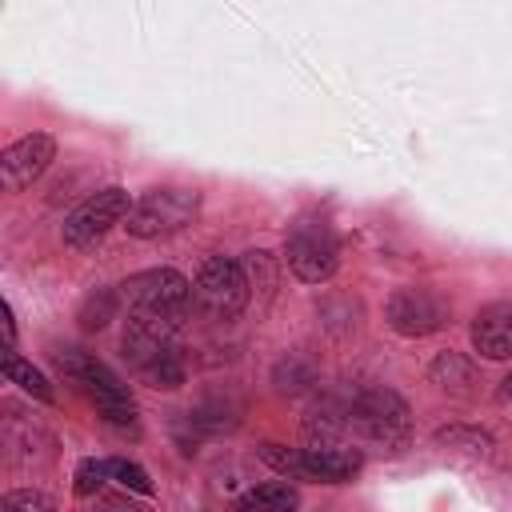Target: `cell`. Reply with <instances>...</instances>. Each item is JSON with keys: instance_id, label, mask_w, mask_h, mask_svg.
Listing matches in <instances>:
<instances>
[{"instance_id": "19", "label": "cell", "mask_w": 512, "mask_h": 512, "mask_svg": "<svg viewBox=\"0 0 512 512\" xmlns=\"http://www.w3.org/2000/svg\"><path fill=\"white\" fill-rule=\"evenodd\" d=\"M104 480H108V460L88 456V460L76 464V496H96Z\"/></svg>"}, {"instance_id": "7", "label": "cell", "mask_w": 512, "mask_h": 512, "mask_svg": "<svg viewBox=\"0 0 512 512\" xmlns=\"http://www.w3.org/2000/svg\"><path fill=\"white\" fill-rule=\"evenodd\" d=\"M200 212V192L192 188H152L140 200H132V212L124 220L128 236L136 240H160L172 232H184Z\"/></svg>"}, {"instance_id": "14", "label": "cell", "mask_w": 512, "mask_h": 512, "mask_svg": "<svg viewBox=\"0 0 512 512\" xmlns=\"http://www.w3.org/2000/svg\"><path fill=\"white\" fill-rule=\"evenodd\" d=\"M428 380H432L440 392L468 396V392H472L468 384H476V372H472V364H468L464 356H456V352H440V356L432 360V368H428Z\"/></svg>"}, {"instance_id": "21", "label": "cell", "mask_w": 512, "mask_h": 512, "mask_svg": "<svg viewBox=\"0 0 512 512\" xmlns=\"http://www.w3.org/2000/svg\"><path fill=\"white\" fill-rule=\"evenodd\" d=\"M92 512H140V508L128 504V500H120V496H96Z\"/></svg>"}, {"instance_id": "2", "label": "cell", "mask_w": 512, "mask_h": 512, "mask_svg": "<svg viewBox=\"0 0 512 512\" xmlns=\"http://www.w3.org/2000/svg\"><path fill=\"white\" fill-rule=\"evenodd\" d=\"M52 364L60 368V376H64L68 384H76V388L88 396V404H92L108 424H116V428H132V424H136V400H132L128 384H124L104 360H96V356H88V352H80V348H56V352H52Z\"/></svg>"}, {"instance_id": "15", "label": "cell", "mask_w": 512, "mask_h": 512, "mask_svg": "<svg viewBox=\"0 0 512 512\" xmlns=\"http://www.w3.org/2000/svg\"><path fill=\"white\" fill-rule=\"evenodd\" d=\"M4 376H8V384H20V388H24L28 396H36L40 404H52V400H56L48 376H44L40 368H32L28 360H20L16 352H4Z\"/></svg>"}, {"instance_id": "12", "label": "cell", "mask_w": 512, "mask_h": 512, "mask_svg": "<svg viewBox=\"0 0 512 512\" xmlns=\"http://www.w3.org/2000/svg\"><path fill=\"white\" fill-rule=\"evenodd\" d=\"M472 352L484 360H512V300H496L472 316Z\"/></svg>"}, {"instance_id": "10", "label": "cell", "mask_w": 512, "mask_h": 512, "mask_svg": "<svg viewBox=\"0 0 512 512\" xmlns=\"http://www.w3.org/2000/svg\"><path fill=\"white\" fill-rule=\"evenodd\" d=\"M56 160V140L48 132H28L16 144H8L0 152V180L8 192L28 188L36 176H44V168Z\"/></svg>"}, {"instance_id": "22", "label": "cell", "mask_w": 512, "mask_h": 512, "mask_svg": "<svg viewBox=\"0 0 512 512\" xmlns=\"http://www.w3.org/2000/svg\"><path fill=\"white\" fill-rule=\"evenodd\" d=\"M504 396L512 400V372H508V380H504Z\"/></svg>"}, {"instance_id": "9", "label": "cell", "mask_w": 512, "mask_h": 512, "mask_svg": "<svg viewBox=\"0 0 512 512\" xmlns=\"http://www.w3.org/2000/svg\"><path fill=\"white\" fill-rule=\"evenodd\" d=\"M384 320L392 332L420 340V336H432L448 324V304L428 288H396L384 304Z\"/></svg>"}, {"instance_id": "18", "label": "cell", "mask_w": 512, "mask_h": 512, "mask_svg": "<svg viewBox=\"0 0 512 512\" xmlns=\"http://www.w3.org/2000/svg\"><path fill=\"white\" fill-rule=\"evenodd\" d=\"M0 512H56V504L36 488H16L0 500Z\"/></svg>"}, {"instance_id": "1", "label": "cell", "mask_w": 512, "mask_h": 512, "mask_svg": "<svg viewBox=\"0 0 512 512\" xmlns=\"http://www.w3.org/2000/svg\"><path fill=\"white\" fill-rule=\"evenodd\" d=\"M176 328L180 324H168V320L128 316V328L120 336V352H124L128 368L136 372V380H144L148 388L172 392L184 384V360H180Z\"/></svg>"}, {"instance_id": "16", "label": "cell", "mask_w": 512, "mask_h": 512, "mask_svg": "<svg viewBox=\"0 0 512 512\" xmlns=\"http://www.w3.org/2000/svg\"><path fill=\"white\" fill-rule=\"evenodd\" d=\"M260 460L272 464V468H276L280 476H288V480H304V452H300V448H284V444L264 440V444H260Z\"/></svg>"}, {"instance_id": "17", "label": "cell", "mask_w": 512, "mask_h": 512, "mask_svg": "<svg viewBox=\"0 0 512 512\" xmlns=\"http://www.w3.org/2000/svg\"><path fill=\"white\" fill-rule=\"evenodd\" d=\"M108 476H112V480H120L128 492L152 496V480H148V472H144L140 464H132V460H108Z\"/></svg>"}, {"instance_id": "20", "label": "cell", "mask_w": 512, "mask_h": 512, "mask_svg": "<svg viewBox=\"0 0 512 512\" xmlns=\"http://www.w3.org/2000/svg\"><path fill=\"white\" fill-rule=\"evenodd\" d=\"M440 444H460L464 440V452H476V456H492V440L488 436H480V432H464V428H448V432H440L436 436Z\"/></svg>"}, {"instance_id": "3", "label": "cell", "mask_w": 512, "mask_h": 512, "mask_svg": "<svg viewBox=\"0 0 512 512\" xmlns=\"http://www.w3.org/2000/svg\"><path fill=\"white\" fill-rule=\"evenodd\" d=\"M344 424H348V436L356 444H376V448H404L408 444V404L392 392V388H368V392H356L348 404H344Z\"/></svg>"}, {"instance_id": "8", "label": "cell", "mask_w": 512, "mask_h": 512, "mask_svg": "<svg viewBox=\"0 0 512 512\" xmlns=\"http://www.w3.org/2000/svg\"><path fill=\"white\" fill-rule=\"evenodd\" d=\"M128 212H132V200H128L124 188H116V184L112 188H100V192H92L88 200H80L64 216V244L76 248V252L96 248L116 224L128 220Z\"/></svg>"}, {"instance_id": "4", "label": "cell", "mask_w": 512, "mask_h": 512, "mask_svg": "<svg viewBox=\"0 0 512 512\" xmlns=\"http://www.w3.org/2000/svg\"><path fill=\"white\" fill-rule=\"evenodd\" d=\"M116 296L128 308V316H152V320L180 324L192 304V284L176 268H148V272L128 276L116 288Z\"/></svg>"}, {"instance_id": "5", "label": "cell", "mask_w": 512, "mask_h": 512, "mask_svg": "<svg viewBox=\"0 0 512 512\" xmlns=\"http://www.w3.org/2000/svg\"><path fill=\"white\" fill-rule=\"evenodd\" d=\"M284 264L304 284L332 280L340 268V244H336L332 224L320 216H300L284 236Z\"/></svg>"}, {"instance_id": "11", "label": "cell", "mask_w": 512, "mask_h": 512, "mask_svg": "<svg viewBox=\"0 0 512 512\" xmlns=\"http://www.w3.org/2000/svg\"><path fill=\"white\" fill-rule=\"evenodd\" d=\"M300 452H304V480H324V484H340L364 464L356 440H320V444H304Z\"/></svg>"}, {"instance_id": "13", "label": "cell", "mask_w": 512, "mask_h": 512, "mask_svg": "<svg viewBox=\"0 0 512 512\" xmlns=\"http://www.w3.org/2000/svg\"><path fill=\"white\" fill-rule=\"evenodd\" d=\"M236 508L240 512H296L300 508V492L288 480H264V484H252L236 500Z\"/></svg>"}, {"instance_id": "6", "label": "cell", "mask_w": 512, "mask_h": 512, "mask_svg": "<svg viewBox=\"0 0 512 512\" xmlns=\"http://www.w3.org/2000/svg\"><path fill=\"white\" fill-rule=\"evenodd\" d=\"M252 300L244 264L232 256H204L196 280H192V304L208 320H236Z\"/></svg>"}]
</instances>
